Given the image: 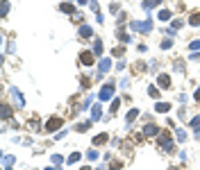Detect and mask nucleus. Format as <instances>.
<instances>
[{
	"label": "nucleus",
	"mask_w": 200,
	"mask_h": 170,
	"mask_svg": "<svg viewBox=\"0 0 200 170\" xmlns=\"http://www.w3.org/2000/svg\"><path fill=\"white\" fill-rule=\"evenodd\" d=\"M157 141H159V148H164L166 152H170V150H173V143H170V134H168V132H159Z\"/></svg>",
	"instance_id": "1"
},
{
	"label": "nucleus",
	"mask_w": 200,
	"mask_h": 170,
	"mask_svg": "<svg viewBox=\"0 0 200 170\" xmlns=\"http://www.w3.org/2000/svg\"><path fill=\"white\" fill-rule=\"evenodd\" d=\"M132 30H137V32H150V30H152V23H150V21H143V23H141V21H134V23H132Z\"/></svg>",
	"instance_id": "2"
},
{
	"label": "nucleus",
	"mask_w": 200,
	"mask_h": 170,
	"mask_svg": "<svg viewBox=\"0 0 200 170\" xmlns=\"http://www.w3.org/2000/svg\"><path fill=\"white\" fill-rule=\"evenodd\" d=\"M111 95H114V84H105L100 89V100H109Z\"/></svg>",
	"instance_id": "3"
},
{
	"label": "nucleus",
	"mask_w": 200,
	"mask_h": 170,
	"mask_svg": "<svg viewBox=\"0 0 200 170\" xmlns=\"http://www.w3.org/2000/svg\"><path fill=\"white\" fill-rule=\"evenodd\" d=\"M62 125H64V120H62V118H50V120H48V125H46V129H48V132H57Z\"/></svg>",
	"instance_id": "4"
},
{
	"label": "nucleus",
	"mask_w": 200,
	"mask_h": 170,
	"mask_svg": "<svg viewBox=\"0 0 200 170\" xmlns=\"http://www.w3.org/2000/svg\"><path fill=\"white\" fill-rule=\"evenodd\" d=\"M80 61L84 64V66H91V64H93V52H82V55H80Z\"/></svg>",
	"instance_id": "5"
},
{
	"label": "nucleus",
	"mask_w": 200,
	"mask_h": 170,
	"mask_svg": "<svg viewBox=\"0 0 200 170\" xmlns=\"http://www.w3.org/2000/svg\"><path fill=\"white\" fill-rule=\"evenodd\" d=\"M157 82H159L162 89H170V77H168V75H159V77H157Z\"/></svg>",
	"instance_id": "6"
},
{
	"label": "nucleus",
	"mask_w": 200,
	"mask_h": 170,
	"mask_svg": "<svg viewBox=\"0 0 200 170\" xmlns=\"http://www.w3.org/2000/svg\"><path fill=\"white\" fill-rule=\"evenodd\" d=\"M80 37H82V39H89V37H93V30H91L89 25H82V27H80Z\"/></svg>",
	"instance_id": "7"
},
{
	"label": "nucleus",
	"mask_w": 200,
	"mask_h": 170,
	"mask_svg": "<svg viewBox=\"0 0 200 170\" xmlns=\"http://www.w3.org/2000/svg\"><path fill=\"white\" fill-rule=\"evenodd\" d=\"M100 114H102V109H100V104H93V111H91V122L100 120Z\"/></svg>",
	"instance_id": "8"
},
{
	"label": "nucleus",
	"mask_w": 200,
	"mask_h": 170,
	"mask_svg": "<svg viewBox=\"0 0 200 170\" xmlns=\"http://www.w3.org/2000/svg\"><path fill=\"white\" fill-rule=\"evenodd\" d=\"M111 68V59H109V57H107V59H100V73H107V70Z\"/></svg>",
	"instance_id": "9"
},
{
	"label": "nucleus",
	"mask_w": 200,
	"mask_h": 170,
	"mask_svg": "<svg viewBox=\"0 0 200 170\" xmlns=\"http://www.w3.org/2000/svg\"><path fill=\"white\" fill-rule=\"evenodd\" d=\"M152 134H159L157 125H146V127H143V136H152Z\"/></svg>",
	"instance_id": "10"
},
{
	"label": "nucleus",
	"mask_w": 200,
	"mask_h": 170,
	"mask_svg": "<svg viewBox=\"0 0 200 170\" xmlns=\"http://www.w3.org/2000/svg\"><path fill=\"white\" fill-rule=\"evenodd\" d=\"M107 141H109V136H107V134H98V136L93 138V145H105Z\"/></svg>",
	"instance_id": "11"
},
{
	"label": "nucleus",
	"mask_w": 200,
	"mask_h": 170,
	"mask_svg": "<svg viewBox=\"0 0 200 170\" xmlns=\"http://www.w3.org/2000/svg\"><path fill=\"white\" fill-rule=\"evenodd\" d=\"M59 9H62V11H66V14H70V16H75V14H78V11H75V7H73V5H68V2H64Z\"/></svg>",
	"instance_id": "12"
},
{
	"label": "nucleus",
	"mask_w": 200,
	"mask_h": 170,
	"mask_svg": "<svg viewBox=\"0 0 200 170\" xmlns=\"http://www.w3.org/2000/svg\"><path fill=\"white\" fill-rule=\"evenodd\" d=\"M93 55H102V41L100 39L93 41Z\"/></svg>",
	"instance_id": "13"
},
{
	"label": "nucleus",
	"mask_w": 200,
	"mask_h": 170,
	"mask_svg": "<svg viewBox=\"0 0 200 170\" xmlns=\"http://www.w3.org/2000/svg\"><path fill=\"white\" fill-rule=\"evenodd\" d=\"M157 18H159V21H168L170 18V11L168 9H159V11H157Z\"/></svg>",
	"instance_id": "14"
},
{
	"label": "nucleus",
	"mask_w": 200,
	"mask_h": 170,
	"mask_svg": "<svg viewBox=\"0 0 200 170\" xmlns=\"http://www.w3.org/2000/svg\"><path fill=\"white\" fill-rule=\"evenodd\" d=\"M137 116H139V109H132L130 114H127V118H125V120H127V125H132V122L137 120Z\"/></svg>",
	"instance_id": "15"
},
{
	"label": "nucleus",
	"mask_w": 200,
	"mask_h": 170,
	"mask_svg": "<svg viewBox=\"0 0 200 170\" xmlns=\"http://www.w3.org/2000/svg\"><path fill=\"white\" fill-rule=\"evenodd\" d=\"M191 127H193V132L200 134V116H196V118L191 120Z\"/></svg>",
	"instance_id": "16"
},
{
	"label": "nucleus",
	"mask_w": 200,
	"mask_h": 170,
	"mask_svg": "<svg viewBox=\"0 0 200 170\" xmlns=\"http://www.w3.org/2000/svg\"><path fill=\"white\" fill-rule=\"evenodd\" d=\"M162 0H143V9H150V7H155V5H159Z\"/></svg>",
	"instance_id": "17"
},
{
	"label": "nucleus",
	"mask_w": 200,
	"mask_h": 170,
	"mask_svg": "<svg viewBox=\"0 0 200 170\" xmlns=\"http://www.w3.org/2000/svg\"><path fill=\"white\" fill-rule=\"evenodd\" d=\"M182 25H184V21H182V18H175V21H173V25H170V30H180Z\"/></svg>",
	"instance_id": "18"
},
{
	"label": "nucleus",
	"mask_w": 200,
	"mask_h": 170,
	"mask_svg": "<svg viewBox=\"0 0 200 170\" xmlns=\"http://www.w3.org/2000/svg\"><path fill=\"white\" fill-rule=\"evenodd\" d=\"M9 116H11V107H9V104H5V107H2V118L7 120Z\"/></svg>",
	"instance_id": "19"
},
{
	"label": "nucleus",
	"mask_w": 200,
	"mask_h": 170,
	"mask_svg": "<svg viewBox=\"0 0 200 170\" xmlns=\"http://www.w3.org/2000/svg\"><path fill=\"white\" fill-rule=\"evenodd\" d=\"M189 23H191V25H200V14H198V11L189 18Z\"/></svg>",
	"instance_id": "20"
},
{
	"label": "nucleus",
	"mask_w": 200,
	"mask_h": 170,
	"mask_svg": "<svg viewBox=\"0 0 200 170\" xmlns=\"http://www.w3.org/2000/svg\"><path fill=\"white\" fill-rule=\"evenodd\" d=\"M170 45H173V37H168V39H164V41H162V48H164V50L170 48Z\"/></svg>",
	"instance_id": "21"
},
{
	"label": "nucleus",
	"mask_w": 200,
	"mask_h": 170,
	"mask_svg": "<svg viewBox=\"0 0 200 170\" xmlns=\"http://www.w3.org/2000/svg\"><path fill=\"white\" fill-rule=\"evenodd\" d=\"M80 161V152H73V154L68 156V163H78Z\"/></svg>",
	"instance_id": "22"
},
{
	"label": "nucleus",
	"mask_w": 200,
	"mask_h": 170,
	"mask_svg": "<svg viewBox=\"0 0 200 170\" xmlns=\"http://www.w3.org/2000/svg\"><path fill=\"white\" fill-rule=\"evenodd\" d=\"M9 14V0H2V16Z\"/></svg>",
	"instance_id": "23"
},
{
	"label": "nucleus",
	"mask_w": 200,
	"mask_h": 170,
	"mask_svg": "<svg viewBox=\"0 0 200 170\" xmlns=\"http://www.w3.org/2000/svg\"><path fill=\"white\" fill-rule=\"evenodd\" d=\"M155 109H157V111H168L170 107H168L166 102H159V104H157V107H155Z\"/></svg>",
	"instance_id": "24"
},
{
	"label": "nucleus",
	"mask_w": 200,
	"mask_h": 170,
	"mask_svg": "<svg viewBox=\"0 0 200 170\" xmlns=\"http://www.w3.org/2000/svg\"><path fill=\"white\" fill-rule=\"evenodd\" d=\"M148 93H150V98H157V95H159V89H155V86H150V89H148Z\"/></svg>",
	"instance_id": "25"
},
{
	"label": "nucleus",
	"mask_w": 200,
	"mask_h": 170,
	"mask_svg": "<svg viewBox=\"0 0 200 170\" xmlns=\"http://www.w3.org/2000/svg\"><path fill=\"white\" fill-rule=\"evenodd\" d=\"M118 39H121V41H125V43H127V41H130V37H127V34L123 32V30H118Z\"/></svg>",
	"instance_id": "26"
},
{
	"label": "nucleus",
	"mask_w": 200,
	"mask_h": 170,
	"mask_svg": "<svg viewBox=\"0 0 200 170\" xmlns=\"http://www.w3.org/2000/svg\"><path fill=\"white\" fill-rule=\"evenodd\" d=\"M11 163H14V156H5V168H11Z\"/></svg>",
	"instance_id": "27"
},
{
	"label": "nucleus",
	"mask_w": 200,
	"mask_h": 170,
	"mask_svg": "<svg viewBox=\"0 0 200 170\" xmlns=\"http://www.w3.org/2000/svg\"><path fill=\"white\" fill-rule=\"evenodd\" d=\"M189 48H191V50H200V41H191Z\"/></svg>",
	"instance_id": "28"
},
{
	"label": "nucleus",
	"mask_w": 200,
	"mask_h": 170,
	"mask_svg": "<svg viewBox=\"0 0 200 170\" xmlns=\"http://www.w3.org/2000/svg\"><path fill=\"white\" fill-rule=\"evenodd\" d=\"M118 104H121V100H114V102H111V114H114V111L118 109Z\"/></svg>",
	"instance_id": "29"
},
{
	"label": "nucleus",
	"mask_w": 200,
	"mask_h": 170,
	"mask_svg": "<svg viewBox=\"0 0 200 170\" xmlns=\"http://www.w3.org/2000/svg\"><path fill=\"white\" fill-rule=\"evenodd\" d=\"M86 156H89V159H96V156H98V152H96V150H89V154H86Z\"/></svg>",
	"instance_id": "30"
},
{
	"label": "nucleus",
	"mask_w": 200,
	"mask_h": 170,
	"mask_svg": "<svg viewBox=\"0 0 200 170\" xmlns=\"http://www.w3.org/2000/svg\"><path fill=\"white\" fill-rule=\"evenodd\" d=\"M52 163H62V156L59 154H52Z\"/></svg>",
	"instance_id": "31"
},
{
	"label": "nucleus",
	"mask_w": 200,
	"mask_h": 170,
	"mask_svg": "<svg viewBox=\"0 0 200 170\" xmlns=\"http://www.w3.org/2000/svg\"><path fill=\"white\" fill-rule=\"evenodd\" d=\"M123 55V48H114V57H121Z\"/></svg>",
	"instance_id": "32"
},
{
	"label": "nucleus",
	"mask_w": 200,
	"mask_h": 170,
	"mask_svg": "<svg viewBox=\"0 0 200 170\" xmlns=\"http://www.w3.org/2000/svg\"><path fill=\"white\" fill-rule=\"evenodd\" d=\"M178 138H180V141H184V138H186V134L182 132V129H178Z\"/></svg>",
	"instance_id": "33"
},
{
	"label": "nucleus",
	"mask_w": 200,
	"mask_h": 170,
	"mask_svg": "<svg viewBox=\"0 0 200 170\" xmlns=\"http://www.w3.org/2000/svg\"><path fill=\"white\" fill-rule=\"evenodd\" d=\"M118 168H121V163H116V166H114V168H111V170H118Z\"/></svg>",
	"instance_id": "34"
},
{
	"label": "nucleus",
	"mask_w": 200,
	"mask_h": 170,
	"mask_svg": "<svg viewBox=\"0 0 200 170\" xmlns=\"http://www.w3.org/2000/svg\"><path fill=\"white\" fill-rule=\"evenodd\" d=\"M196 100H200V91H196Z\"/></svg>",
	"instance_id": "35"
},
{
	"label": "nucleus",
	"mask_w": 200,
	"mask_h": 170,
	"mask_svg": "<svg viewBox=\"0 0 200 170\" xmlns=\"http://www.w3.org/2000/svg\"><path fill=\"white\" fill-rule=\"evenodd\" d=\"M98 170H105V166H100V168H98Z\"/></svg>",
	"instance_id": "36"
},
{
	"label": "nucleus",
	"mask_w": 200,
	"mask_h": 170,
	"mask_svg": "<svg viewBox=\"0 0 200 170\" xmlns=\"http://www.w3.org/2000/svg\"><path fill=\"white\" fill-rule=\"evenodd\" d=\"M82 170H89V166H86V168H82Z\"/></svg>",
	"instance_id": "37"
},
{
	"label": "nucleus",
	"mask_w": 200,
	"mask_h": 170,
	"mask_svg": "<svg viewBox=\"0 0 200 170\" xmlns=\"http://www.w3.org/2000/svg\"><path fill=\"white\" fill-rule=\"evenodd\" d=\"M48 170H55V168H48Z\"/></svg>",
	"instance_id": "38"
}]
</instances>
